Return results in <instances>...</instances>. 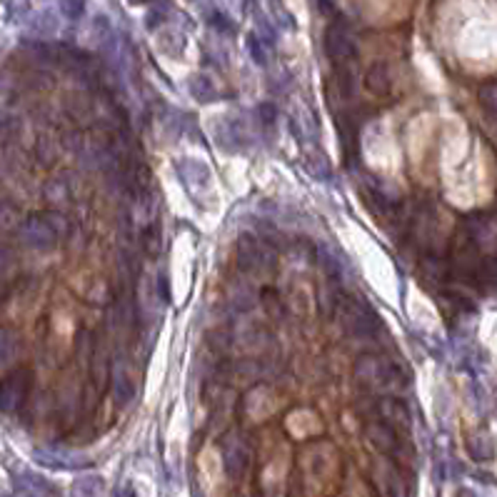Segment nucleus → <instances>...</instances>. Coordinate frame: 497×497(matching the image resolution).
<instances>
[{"instance_id": "obj_5", "label": "nucleus", "mask_w": 497, "mask_h": 497, "mask_svg": "<svg viewBox=\"0 0 497 497\" xmlns=\"http://www.w3.org/2000/svg\"><path fill=\"white\" fill-rule=\"evenodd\" d=\"M36 462L45 465L50 470H83L90 468V460L78 457L75 452H63V450H36L33 452Z\"/></svg>"}, {"instance_id": "obj_4", "label": "nucleus", "mask_w": 497, "mask_h": 497, "mask_svg": "<svg viewBox=\"0 0 497 497\" xmlns=\"http://www.w3.org/2000/svg\"><path fill=\"white\" fill-rule=\"evenodd\" d=\"M247 462H250V450H247L245 440L228 438L222 445V468L230 480H240L245 475Z\"/></svg>"}, {"instance_id": "obj_21", "label": "nucleus", "mask_w": 497, "mask_h": 497, "mask_svg": "<svg viewBox=\"0 0 497 497\" xmlns=\"http://www.w3.org/2000/svg\"><path fill=\"white\" fill-rule=\"evenodd\" d=\"M6 298H8V282H6V280H0V305L6 303Z\"/></svg>"}, {"instance_id": "obj_2", "label": "nucleus", "mask_w": 497, "mask_h": 497, "mask_svg": "<svg viewBox=\"0 0 497 497\" xmlns=\"http://www.w3.org/2000/svg\"><path fill=\"white\" fill-rule=\"evenodd\" d=\"M18 235H20V240H23L25 247L38 250V252L53 250V247L60 243L58 228H55L50 213H43V215H28L18 225Z\"/></svg>"}, {"instance_id": "obj_12", "label": "nucleus", "mask_w": 497, "mask_h": 497, "mask_svg": "<svg viewBox=\"0 0 497 497\" xmlns=\"http://www.w3.org/2000/svg\"><path fill=\"white\" fill-rule=\"evenodd\" d=\"M20 350V337L13 330H0V367H6Z\"/></svg>"}, {"instance_id": "obj_3", "label": "nucleus", "mask_w": 497, "mask_h": 497, "mask_svg": "<svg viewBox=\"0 0 497 497\" xmlns=\"http://www.w3.org/2000/svg\"><path fill=\"white\" fill-rule=\"evenodd\" d=\"M30 388H33V372L28 367H18V370L6 372L0 378V413L3 415L18 413L25 405V400H28Z\"/></svg>"}, {"instance_id": "obj_22", "label": "nucleus", "mask_w": 497, "mask_h": 497, "mask_svg": "<svg viewBox=\"0 0 497 497\" xmlns=\"http://www.w3.org/2000/svg\"><path fill=\"white\" fill-rule=\"evenodd\" d=\"M118 497H135V490H132V487H123V490L118 492Z\"/></svg>"}, {"instance_id": "obj_15", "label": "nucleus", "mask_w": 497, "mask_h": 497, "mask_svg": "<svg viewBox=\"0 0 497 497\" xmlns=\"http://www.w3.org/2000/svg\"><path fill=\"white\" fill-rule=\"evenodd\" d=\"M15 225H18V210L6 200H0V233H8Z\"/></svg>"}, {"instance_id": "obj_7", "label": "nucleus", "mask_w": 497, "mask_h": 497, "mask_svg": "<svg viewBox=\"0 0 497 497\" xmlns=\"http://www.w3.org/2000/svg\"><path fill=\"white\" fill-rule=\"evenodd\" d=\"M325 50L332 60L342 63V60H350L355 55V40L342 28H330L328 36H325Z\"/></svg>"}, {"instance_id": "obj_18", "label": "nucleus", "mask_w": 497, "mask_h": 497, "mask_svg": "<svg viewBox=\"0 0 497 497\" xmlns=\"http://www.w3.org/2000/svg\"><path fill=\"white\" fill-rule=\"evenodd\" d=\"M143 245L150 255H158V250H160V233L155 228H148L143 233Z\"/></svg>"}, {"instance_id": "obj_10", "label": "nucleus", "mask_w": 497, "mask_h": 497, "mask_svg": "<svg viewBox=\"0 0 497 497\" xmlns=\"http://www.w3.org/2000/svg\"><path fill=\"white\" fill-rule=\"evenodd\" d=\"M365 88L370 90L372 95H378V98L388 95L390 90H392V78H390L388 66H383V63L372 66L370 70H367V75H365Z\"/></svg>"}, {"instance_id": "obj_17", "label": "nucleus", "mask_w": 497, "mask_h": 497, "mask_svg": "<svg viewBox=\"0 0 497 497\" xmlns=\"http://www.w3.org/2000/svg\"><path fill=\"white\" fill-rule=\"evenodd\" d=\"M263 305L270 310V315H275V318H282V312H285V307H282V303L277 300L275 290H263Z\"/></svg>"}, {"instance_id": "obj_8", "label": "nucleus", "mask_w": 497, "mask_h": 497, "mask_svg": "<svg viewBox=\"0 0 497 497\" xmlns=\"http://www.w3.org/2000/svg\"><path fill=\"white\" fill-rule=\"evenodd\" d=\"M367 440H370L372 448L385 452V455H392L397 450V432L385 420H378V422L367 425Z\"/></svg>"}, {"instance_id": "obj_23", "label": "nucleus", "mask_w": 497, "mask_h": 497, "mask_svg": "<svg viewBox=\"0 0 497 497\" xmlns=\"http://www.w3.org/2000/svg\"><path fill=\"white\" fill-rule=\"evenodd\" d=\"M455 497H475V495H473V492H470V490H460Z\"/></svg>"}, {"instance_id": "obj_13", "label": "nucleus", "mask_w": 497, "mask_h": 497, "mask_svg": "<svg viewBox=\"0 0 497 497\" xmlns=\"http://www.w3.org/2000/svg\"><path fill=\"white\" fill-rule=\"evenodd\" d=\"M72 497H100L102 495V480L100 477H80L72 482Z\"/></svg>"}, {"instance_id": "obj_19", "label": "nucleus", "mask_w": 497, "mask_h": 497, "mask_svg": "<svg viewBox=\"0 0 497 497\" xmlns=\"http://www.w3.org/2000/svg\"><path fill=\"white\" fill-rule=\"evenodd\" d=\"M247 50H250L252 60L263 66V63H265V53H263V45H260L258 36H250V38H247Z\"/></svg>"}, {"instance_id": "obj_11", "label": "nucleus", "mask_w": 497, "mask_h": 497, "mask_svg": "<svg viewBox=\"0 0 497 497\" xmlns=\"http://www.w3.org/2000/svg\"><path fill=\"white\" fill-rule=\"evenodd\" d=\"M238 263L245 270H258L265 263V250L250 238H243L238 245Z\"/></svg>"}, {"instance_id": "obj_9", "label": "nucleus", "mask_w": 497, "mask_h": 497, "mask_svg": "<svg viewBox=\"0 0 497 497\" xmlns=\"http://www.w3.org/2000/svg\"><path fill=\"white\" fill-rule=\"evenodd\" d=\"M378 410L383 415V420L388 425L397 427H410V410L405 402L395 400V397H385V400L378 402Z\"/></svg>"}, {"instance_id": "obj_6", "label": "nucleus", "mask_w": 497, "mask_h": 497, "mask_svg": "<svg viewBox=\"0 0 497 497\" xmlns=\"http://www.w3.org/2000/svg\"><path fill=\"white\" fill-rule=\"evenodd\" d=\"M110 380H113V400L118 408H125L128 402L135 397V383H132V375L128 372V367L123 362L113 365L110 370Z\"/></svg>"}, {"instance_id": "obj_1", "label": "nucleus", "mask_w": 497, "mask_h": 497, "mask_svg": "<svg viewBox=\"0 0 497 497\" xmlns=\"http://www.w3.org/2000/svg\"><path fill=\"white\" fill-rule=\"evenodd\" d=\"M355 380L365 383L367 388H395L397 383H405V375L395 370L390 360L380 355H362L355 362Z\"/></svg>"}, {"instance_id": "obj_14", "label": "nucleus", "mask_w": 497, "mask_h": 497, "mask_svg": "<svg viewBox=\"0 0 497 497\" xmlns=\"http://www.w3.org/2000/svg\"><path fill=\"white\" fill-rule=\"evenodd\" d=\"M190 93L198 98L200 102H208V100H213L215 88H213V83H210L205 75H195V78L190 80Z\"/></svg>"}, {"instance_id": "obj_20", "label": "nucleus", "mask_w": 497, "mask_h": 497, "mask_svg": "<svg viewBox=\"0 0 497 497\" xmlns=\"http://www.w3.org/2000/svg\"><path fill=\"white\" fill-rule=\"evenodd\" d=\"M260 120L265 125H273L275 123V108L273 105H260Z\"/></svg>"}, {"instance_id": "obj_16", "label": "nucleus", "mask_w": 497, "mask_h": 497, "mask_svg": "<svg viewBox=\"0 0 497 497\" xmlns=\"http://www.w3.org/2000/svg\"><path fill=\"white\" fill-rule=\"evenodd\" d=\"M15 265H18V260H15L13 250L0 243V280H8L10 273H15Z\"/></svg>"}]
</instances>
